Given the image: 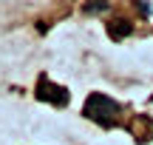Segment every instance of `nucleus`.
Returning <instances> with one entry per match:
<instances>
[{
    "instance_id": "nucleus-1",
    "label": "nucleus",
    "mask_w": 153,
    "mask_h": 145,
    "mask_svg": "<svg viewBox=\"0 0 153 145\" xmlns=\"http://www.w3.org/2000/svg\"><path fill=\"white\" fill-rule=\"evenodd\" d=\"M116 114H119V105H116L111 97L105 94H91L85 102V117L94 120V123H102V125H114Z\"/></svg>"
},
{
    "instance_id": "nucleus-2",
    "label": "nucleus",
    "mask_w": 153,
    "mask_h": 145,
    "mask_svg": "<svg viewBox=\"0 0 153 145\" xmlns=\"http://www.w3.org/2000/svg\"><path fill=\"white\" fill-rule=\"evenodd\" d=\"M37 97H43V100H51V102H60V105H65L68 102V94L62 88H57V85H48L45 80H40V91Z\"/></svg>"
},
{
    "instance_id": "nucleus-3",
    "label": "nucleus",
    "mask_w": 153,
    "mask_h": 145,
    "mask_svg": "<svg viewBox=\"0 0 153 145\" xmlns=\"http://www.w3.org/2000/svg\"><path fill=\"white\" fill-rule=\"evenodd\" d=\"M108 31H111V37L119 40V37H125V34L131 31V26H128V23H122V20H114V23L108 26Z\"/></svg>"
}]
</instances>
